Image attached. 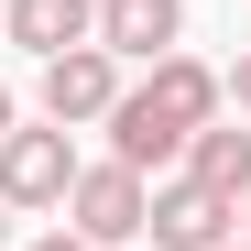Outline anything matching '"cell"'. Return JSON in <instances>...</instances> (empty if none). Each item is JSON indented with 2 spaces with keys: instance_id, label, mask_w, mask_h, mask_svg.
<instances>
[{
  "instance_id": "obj_6",
  "label": "cell",
  "mask_w": 251,
  "mask_h": 251,
  "mask_svg": "<svg viewBox=\"0 0 251 251\" xmlns=\"http://www.w3.org/2000/svg\"><path fill=\"white\" fill-rule=\"evenodd\" d=\"M0 33L44 66V55H66V44H99V0H0Z\"/></svg>"
},
{
  "instance_id": "obj_11",
  "label": "cell",
  "mask_w": 251,
  "mask_h": 251,
  "mask_svg": "<svg viewBox=\"0 0 251 251\" xmlns=\"http://www.w3.org/2000/svg\"><path fill=\"white\" fill-rule=\"evenodd\" d=\"M229 240H240V251H251V197H240V207H229Z\"/></svg>"
},
{
  "instance_id": "obj_13",
  "label": "cell",
  "mask_w": 251,
  "mask_h": 251,
  "mask_svg": "<svg viewBox=\"0 0 251 251\" xmlns=\"http://www.w3.org/2000/svg\"><path fill=\"white\" fill-rule=\"evenodd\" d=\"M0 251H11V207H0Z\"/></svg>"
},
{
  "instance_id": "obj_4",
  "label": "cell",
  "mask_w": 251,
  "mask_h": 251,
  "mask_svg": "<svg viewBox=\"0 0 251 251\" xmlns=\"http://www.w3.org/2000/svg\"><path fill=\"white\" fill-rule=\"evenodd\" d=\"M44 120L55 131H76V120H109V99H120V55L109 44H66V55H44Z\"/></svg>"
},
{
  "instance_id": "obj_7",
  "label": "cell",
  "mask_w": 251,
  "mask_h": 251,
  "mask_svg": "<svg viewBox=\"0 0 251 251\" xmlns=\"http://www.w3.org/2000/svg\"><path fill=\"white\" fill-rule=\"evenodd\" d=\"M186 186H207V197H251V120H197L186 131Z\"/></svg>"
},
{
  "instance_id": "obj_14",
  "label": "cell",
  "mask_w": 251,
  "mask_h": 251,
  "mask_svg": "<svg viewBox=\"0 0 251 251\" xmlns=\"http://www.w3.org/2000/svg\"><path fill=\"white\" fill-rule=\"evenodd\" d=\"M229 251H240V240H229Z\"/></svg>"
},
{
  "instance_id": "obj_5",
  "label": "cell",
  "mask_w": 251,
  "mask_h": 251,
  "mask_svg": "<svg viewBox=\"0 0 251 251\" xmlns=\"http://www.w3.org/2000/svg\"><path fill=\"white\" fill-rule=\"evenodd\" d=\"M142 240L153 251H229V197H207V186H153V207H142Z\"/></svg>"
},
{
  "instance_id": "obj_12",
  "label": "cell",
  "mask_w": 251,
  "mask_h": 251,
  "mask_svg": "<svg viewBox=\"0 0 251 251\" xmlns=\"http://www.w3.org/2000/svg\"><path fill=\"white\" fill-rule=\"evenodd\" d=\"M11 120H22V109H11V88H0V131H11Z\"/></svg>"
},
{
  "instance_id": "obj_3",
  "label": "cell",
  "mask_w": 251,
  "mask_h": 251,
  "mask_svg": "<svg viewBox=\"0 0 251 251\" xmlns=\"http://www.w3.org/2000/svg\"><path fill=\"white\" fill-rule=\"evenodd\" d=\"M66 186H76V142L55 131V120L44 131L11 120V131H0V207H11V219L22 207H66Z\"/></svg>"
},
{
  "instance_id": "obj_10",
  "label": "cell",
  "mask_w": 251,
  "mask_h": 251,
  "mask_svg": "<svg viewBox=\"0 0 251 251\" xmlns=\"http://www.w3.org/2000/svg\"><path fill=\"white\" fill-rule=\"evenodd\" d=\"M33 251H88V240H76V229H44V240H33Z\"/></svg>"
},
{
  "instance_id": "obj_2",
  "label": "cell",
  "mask_w": 251,
  "mask_h": 251,
  "mask_svg": "<svg viewBox=\"0 0 251 251\" xmlns=\"http://www.w3.org/2000/svg\"><path fill=\"white\" fill-rule=\"evenodd\" d=\"M142 207H153V186L109 153V164H76V186H66V229L88 240V251H131V240H142Z\"/></svg>"
},
{
  "instance_id": "obj_8",
  "label": "cell",
  "mask_w": 251,
  "mask_h": 251,
  "mask_svg": "<svg viewBox=\"0 0 251 251\" xmlns=\"http://www.w3.org/2000/svg\"><path fill=\"white\" fill-rule=\"evenodd\" d=\"M99 44L109 55H175L186 44V0H99Z\"/></svg>"
},
{
  "instance_id": "obj_9",
  "label": "cell",
  "mask_w": 251,
  "mask_h": 251,
  "mask_svg": "<svg viewBox=\"0 0 251 251\" xmlns=\"http://www.w3.org/2000/svg\"><path fill=\"white\" fill-rule=\"evenodd\" d=\"M219 99H229V109H240V120H251V55H240V66H229V76H219Z\"/></svg>"
},
{
  "instance_id": "obj_1",
  "label": "cell",
  "mask_w": 251,
  "mask_h": 251,
  "mask_svg": "<svg viewBox=\"0 0 251 251\" xmlns=\"http://www.w3.org/2000/svg\"><path fill=\"white\" fill-rule=\"evenodd\" d=\"M197 120H219V66H197V55H153L131 88L109 99V153L131 164V175H153V164H175Z\"/></svg>"
}]
</instances>
